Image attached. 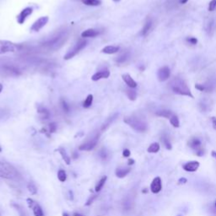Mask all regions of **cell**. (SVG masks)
<instances>
[{"label": "cell", "mask_w": 216, "mask_h": 216, "mask_svg": "<svg viewBox=\"0 0 216 216\" xmlns=\"http://www.w3.org/2000/svg\"><path fill=\"white\" fill-rule=\"evenodd\" d=\"M69 38V31L67 30H60L51 37L41 43V48L46 51H52L58 50L66 42Z\"/></svg>", "instance_id": "6da1fadb"}, {"label": "cell", "mask_w": 216, "mask_h": 216, "mask_svg": "<svg viewBox=\"0 0 216 216\" xmlns=\"http://www.w3.org/2000/svg\"><path fill=\"white\" fill-rule=\"evenodd\" d=\"M0 177L7 180H18L20 175L14 165L6 161H0Z\"/></svg>", "instance_id": "7a4b0ae2"}, {"label": "cell", "mask_w": 216, "mask_h": 216, "mask_svg": "<svg viewBox=\"0 0 216 216\" xmlns=\"http://www.w3.org/2000/svg\"><path fill=\"white\" fill-rule=\"evenodd\" d=\"M171 87H172V91L176 94L186 95V96H189L191 98H193V95L191 93V90L187 87V84L182 79L176 78L175 80H173L171 83Z\"/></svg>", "instance_id": "3957f363"}, {"label": "cell", "mask_w": 216, "mask_h": 216, "mask_svg": "<svg viewBox=\"0 0 216 216\" xmlns=\"http://www.w3.org/2000/svg\"><path fill=\"white\" fill-rule=\"evenodd\" d=\"M124 122L127 123L128 126L139 133H144L148 130V124L145 121L140 119L139 117L134 116H129L124 118Z\"/></svg>", "instance_id": "277c9868"}, {"label": "cell", "mask_w": 216, "mask_h": 216, "mask_svg": "<svg viewBox=\"0 0 216 216\" xmlns=\"http://www.w3.org/2000/svg\"><path fill=\"white\" fill-rule=\"evenodd\" d=\"M22 73L21 69L14 63L5 62L0 64V75L4 77H18Z\"/></svg>", "instance_id": "5b68a950"}, {"label": "cell", "mask_w": 216, "mask_h": 216, "mask_svg": "<svg viewBox=\"0 0 216 216\" xmlns=\"http://www.w3.org/2000/svg\"><path fill=\"white\" fill-rule=\"evenodd\" d=\"M87 43H88L87 41L84 40V39L79 41L77 43L73 46V48L72 49H70L69 51L67 52L66 55L64 56V59L65 60H69V59L73 58V57H75L81 50H83L87 46Z\"/></svg>", "instance_id": "8992f818"}, {"label": "cell", "mask_w": 216, "mask_h": 216, "mask_svg": "<svg viewBox=\"0 0 216 216\" xmlns=\"http://www.w3.org/2000/svg\"><path fill=\"white\" fill-rule=\"evenodd\" d=\"M18 49V46L9 41L0 40V54L7 52H14Z\"/></svg>", "instance_id": "52a82bcc"}, {"label": "cell", "mask_w": 216, "mask_h": 216, "mask_svg": "<svg viewBox=\"0 0 216 216\" xmlns=\"http://www.w3.org/2000/svg\"><path fill=\"white\" fill-rule=\"evenodd\" d=\"M99 134H96L91 139H90L87 142H85V143H82L81 145H80L79 150H82V151H84H84H90V150H93L96 146V144H97V142L99 140Z\"/></svg>", "instance_id": "ba28073f"}, {"label": "cell", "mask_w": 216, "mask_h": 216, "mask_svg": "<svg viewBox=\"0 0 216 216\" xmlns=\"http://www.w3.org/2000/svg\"><path fill=\"white\" fill-rule=\"evenodd\" d=\"M28 206H29L30 209H32L33 214L35 216H44V213L43 210L41 209V207L40 206V204L36 202L35 200H33L32 198H27L26 199Z\"/></svg>", "instance_id": "9c48e42d"}, {"label": "cell", "mask_w": 216, "mask_h": 216, "mask_svg": "<svg viewBox=\"0 0 216 216\" xmlns=\"http://www.w3.org/2000/svg\"><path fill=\"white\" fill-rule=\"evenodd\" d=\"M201 145V141L198 138H192L188 141V146L190 147L191 149L196 150V154H198V156H202L204 154V150L202 149Z\"/></svg>", "instance_id": "30bf717a"}, {"label": "cell", "mask_w": 216, "mask_h": 216, "mask_svg": "<svg viewBox=\"0 0 216 216\" xmlns=\"http://www.w3.org/2000/svg\"><path fill=\"white\" fill-rule=\"evenodd\" d=\"M48 19H48V16H42V17H41V18H39L37 20H36V21L34 22L33 25L30 27V30H33V31H36V32L39 31L41 29H42V28L47 25V23L48 22Z\"/></svg>", "instance_id": "8fae6325"}, {"label": "cell", "mask_w": 216, "mask_h": 216, "mask_svg": "<svg viewBox=\"0 0 216 216\" xmlns=\"http://www.w3.org/2000/svg\"><path fill=\"white\" fill-rule=\"evenodd\" d=\"M170 75H171V71H170L169 67L164 66L158 70L157 77L158 80L161 81V82L167 80L169 78H170Z\"/></svg>", "instance_id": "7c38bea8"}, {"label": "cell", "mask_w": 216, "mask_h": 216, "mask_svg": "<svg viewBox=\"0 0 216 216\" xmlns=\"http://www.w3.org/2000/svg\"><path fill=\"white\" fill-rule=\"evenodd\" d=\"M32 12H33V9H32V8H25L19 14L18 16H17V22H18L19 24H20V25H22L23 23L26 21V18H27L29 15L32 14Z\"/></svg>", "instance_id": "4fadbf2b"}, {"label": "cell", "mask_w": 216, "mask_h": 216, "mask_svg": "<svg viewBox=\"0 0 216 216\" xmlns=\"http://www.w3.org/2000/svg\"><path fill=\"white\" fill-rule=\"evenodd\" d=\"M150 190L153 193H159L162 190V182L159 176L155 177L152 181L151 185H150Z\"/></svg>", "instance_id": "5bb4252c"}, {"label": "cell", "mask_w": 216, "mask_h": 216, "mask_svg": "<svg viewBox=\"0 0 216 216\" xmlns=\"http://www.w3.org/2000/svg\"><path fill=\"white\" fill-rule=\"evenodd\" d=\"M109 76H110V71L105 69L100 70L98 72L94 73L92 75L91 80L93 81H98L100 80H101V79H107Z\"/></svg>", "instance_id": "9a60e30c"}, {"label": "cell", "mask_w": 216, "mask_h": 216, "mask_svg": "<svg viewBox=\"0 0 216 216\" xmlns=\"http://www.w3.org/2000/svg\"><path fill=\"white\" fill-rule=\"evenodd\" d=\"M183 169L188 172H196L199 167V162L196 161H188L186 164L183 165Z\"/></svg>", "instance_id": "2e32d148"}, {"label": "cell", "mask_w": 216, "mask_h": 216, "mask_svg": "<svg viewBox=\"0 0 216 216\" xmlns=\"http://www.w3.org/2000/svg\"><path fill=\"white\" fill-rule=\"evenodd\" d=\"M122 80H123V81H124L125 83H126V84L128 85L129 88H136L137 87V83H136V81L133 79L129 74H128V73H126V74H123L122 76Z\"/></svg>", "instance_id": "e0dca14e"}, {"label": "cell", "mask_w": 216, "mask_h": 216, "mask_svg": "<svg viewBox=\"0 0 216 216\" xmlns=\"http://www.w3.org/2000/svg\"><path fill=\"white\" fill-rule=\"evenodd\" d=\"M100 34V32L97 30L95 29H87L84 30L81 33V37L83 38H88V37H95Z\"/></svg>", "instance_id": "ac0fdd59"}, {"label": "cell", "mask_w": 216, "mask_h": 216, "mask_svg": "<svg viewBox=\"0 0 216 216\" xmlns=\"http://www.w3.org/2000/svg\"><path fill=\"white\" fill-rule=\"evenodd\" d=\"M152 25H153L152 19H147L146 22L144 23L143 29L141 30V33H140L141 34V36L145 37L147 34L150 32V30H151V28H152Z\"/></svg>", "instance_id": "d6986e66"}, {"label": "cell", "mask_w": 216, "mask_h": 216, "mask_svg": "<svg viewBox=\"0 0 216 216\" xmlns=\"http://www.w3.org/2000/svg\"><path fill=\"white\" fill-rule=\"evenodd\" d=\"M130 171H131V169L129 168V167H118L116 170L115 174H116V176L117 177L122 178V177H125V176H127L128 173L130 172Z\"/></svg>", "instance_id": "ffe728a7"}, {"label": "cell", "mask_w": 216, "mask_h": 216, "mask_svg": "<svg viewBox=\"0 0 216 216\" xmlns=\"http://www.w3.org/2000/svg\"><path fill=\"white\" fill-rule=\"evenodd\" d=\"M129 57H130V54L128 51H124L123 53H122L121 55H119L116 58V62L117 64H122V63H125V62L128 61L129 59Z\"/></svg>", "instance_id": "44dd1931"}, {"label": "cell", "mask_w": 216, "mask_h": 216, "mask_svg": "<svg viewBox=\"0 0 216 216\" xmlns=\"http://www.w3.org/2000/svg\"><path fill=\"white\" fill-rule=\"evenodd\" d=\"M119 47L117 46H106L101 50V52L106 53V54H114L117 53V51H119Z\"/></svg>", "instance_id": "7402d4cb"}, {"label": "cell", "mask_w": 216, "mask_h": 216, "mask_svg": "<svg viewBox=\"0 0 216 216\" xmlns=\"http://www.w3.org/2000/svg\"><path fill=\"white\" fill-rule=\"evenodd\" d=\"M58 152L61 154L62 156V160L64 161V162L66 163L67 165H70V162H71V160H70V157L69 154H67V151L63 148H59L58 149Z\"/></svg>", "instance_id": "603a6c76"}, {"label": "cell", "mask_w": 216, "mask_h": 216, "mask_svg": "<svg viewBox=\"0 0 216 216\" xmlns=\"http://www.w3.org/2000/svg\"><path fill=\"white\" fill-rule=\"evenodd\" d=\"M155 115L158 117H165V118H171L173 116L172 111L170 110H160L155 112Z\"/></svg>", "instance_id": "cb8c5ba5"}, {"label": "cell", "mask_w": 216, "mask_h": 216, "mask_svg": "<svg viewBox=\"0 0 216 216\" xmlns=\"http://www.w3.org/2000/svg\"><path fill=\"white\" fill-rule=\"evenodd\" d=\"M117 117V114H115V115H113L112 117H109V118H107V120H106L104 123H103L102 127H101V131H104V130H106V128H108L109 126H110L112 122H113V121L116 119V117Z\"/></svg>", "instance_id": "d4e9b609"}, {"label": "cell", "mask_w": 216, "mask_h": 216, "mask_svg": "<svg viewBox=\"0 0 216 216\" xmlns=\"http://www.w3.org/2000/svg\"><path fill=\"white\" fill-rule=\"evenodd\" d=\"M81 2L88 6H99L101 4V0H80Z\"/></svg>", "instance_id": "484cf974"}, {"label": "cell", "mask_w": 216, "mask_h": 216, "mask_svg": "<svg viewBox=\"0 0 216 216\" xmlns=\"http://www.w3.org/2000/svg\"><path fill=\"white\" fill-rule=\"evenodd\" d=\"M106 180H107V176H103L101 179L100 180L99 182H98V183L96 184V186H95V191L96 192V193H99L100 191L102 189L103 186L105 185V183H106Z\"/></svg>", "instance_id": "4316f807"}, {"label": "cell", "mask_w": 216, "mask_h": 216, "mask_svg": "<svg viewBox=\"0 0 216 216\" xmlns=\"http://www.w3.org/2000/svg\"><path fill=\"white\" fill-rule=\"evenodd\" d=\"M160 149H161V147H160V144H159V143H151L150 146H149L147 151H148L149 153H153V154H154V153H157L158 151L160 150Z\"/></svg>", "instance_id": "83f0119b"}, {"label": "cell", "mask_w": 216, "mask_h": 216, "mask_svg": "<svg viewBox=\"0 0 216 216\" xmlns=\"http://www.w3.org/2000/svg\"><path fill=\"white\" fill-rule=\"evenodd\" d=\"M214 26H215V23H214V20L211 19H209V23L207 24V32L209 35H212L213 32H214Z\"/></svg>", "instance_id": "f1b7e54d"}, {"label": "cell", "mask_w": 216, "mask_h": 216, "mask_svg": "<svg viewBox=\"0 0 216 216\" xmlns=\"http://www.w3.org/2000/svg\"><path fill=\"white\" fill-rule=\"evenodd\" d=\"M126 93H127L128 99L130 101H135L136 98H137V93H136L135 90H133L132 88H129L126 90Z\"/></svg>", "instance_id": "f546056e"}, {"label": "cell", "mask_w": 216, "mask_h": 216, "mask_svg": "<svg viewBox=\"0 0 216 216\" xmlns=\"http://www.w3.org/2000/svg\"><path fill=\"white\" fill-rule=\"evenodd\" d=\"M38 112L41 115V117H43L44 119H48L49 117H50V113L45 107L43 106H41L38 108Z\"/></svg>", "instance_id": "4dcf8cb0"}, {"label": "cell", "mask_w": 216, "mask_h": 216, "mask_svg": "<svg viewBox=\"0 0 216 216\" xmlns=\"http://www.w3.org/2000/svg\"><path fill=\"white\" fill-rule=\"evenodd\" d=\"M161 140H162V142H163V143H164V145H165V148H166L167 150H172V143H171V142H170L169 138L167 137L166 134L162 135V137H161Z\"/></svg>", "instance_id": "1f68e13d"}, {"label": "cell", "mask_w": 216, "mask_h": 216, "mask_svg": "<svg viewBox=\"0 0 216 216\" xmlns=\"http://www.w3.org/2000/svg\"><path fill=\"white\" fill-rule=\"evenodd\" d=\"M92 103H93V95H89L86 97V99L84 100V103H83V106L84 108H89V107L91 106Z\"/></svg>", "instance_id": "d6a6232c"}, {"label": "cell", "mask_w": 216, "mask_h": 216, "mask_svg": "<svg viewBox=\"0 0 216 216\" xmlns=\"http://www.w3.org/2000/svg\"><path fill=\"white\" fill-rule=\"evenodd\" d=\"M170 122L171 124L174 127V128H179L180 127V122L178 117H176V115H173L171 118H170Z\"/></svg>", "instance_id": "836d02e7"}, {"label": "cell", "mask_w": 216, "mask_h": 216, "mask_svg": "<svg viewBox=\"0 0 216 216\" xmlns=\"http://www.w3.org/2000/svg\"><path fill=\"white\" fill-rule=\"evenodd\" d=\"M27 189L30 192V193L35 195L37 193V187L33 182H29L27 185Z\"/></svg>", "instance_id": "e575fe53"}, {"label": "cell", "mask_w": 216, "mask_h": 216, "mask_svg": "<svg viewBox=\"0 0 216 216\" xmlns=\"http://www.w3.org/2000/svg\"><path fill=\"white\" fill-rule=\"evenodd\" d=\"M58 178L61 182H64L67 179V174L65 171L63 170H59L58 172Z\"/></svg>", "instance_id": "d590c367"}, {"label": "cell", "mask_w": 216, "mask_h": 216, "mask_svg": "<svg viewBox=\"0 0 216 216\" xmlns=\"http://www.w3.org/2000/svg\"><path fill=\"white\" fill-rule=\"evenodd\" d=\"M60 102H61V106H62L63 112H66V113H69V111H70L69 105V104L66 102V101H65V100H63V99L61 100V101H60Z\"/></svg>", "instance_id": "8d00e7d4"}, {"label": "cell", "mask_w": 216, "mask_h": 216, "mask_svg": "<svg viewBox=\"0 0 216 216\" xmlns=\"http://www.w3.org/2000/svg\"><path fill=\"white\" fill-rule=\"evenodd\" d=\"M216 8V0H211L209 4V11H214Z\"/></svg>", "instance_id": "74e56055"}, {"label": "cell", "mask_w": 216, "mask_h": 216, "mask_svg": "<svg viewBox=\"0 0 216 216\" xmlns=\"http://www.w3.org/2000/svg\"><path fill=\"white\" fill-rule=\"evenodd\" d=\"M14 206H15V208H16V209L18 210L19 214V216H26L24 210H23L22 208H21L20 206H19V205H16V204H14Z\"/></svg>", "instance_id": "f35d334b"}, {"label": "cell", "mask_w": 216, "mask_h": 216, "mask_svg": "<svg viewBox=\"0 0 216 216\" xmlns=\"http://www.w3.org/2000/svg\"><path fill=\"white\" fill-rule=\"evenodd\" d=\"M187 41L192 45H196L198 43V40H197V38H195V37H189V38H187Z\"/></svg>", "instance_id": "ab89813d"}, {"label": "cell", "mask_w": 216, "mask_h": 216, "mask_svg": "<svg viewBox=\"0 0 216 216\" xmlns=\"http://www.w3.org/2000/svg\"><path fill=\"white\" fill-rule=\"evenodd\" d=\"M100 156H101V158H102V159H106V157H107V151H106V149H102V150L100 151Z\"/></svg>", "instance_id": "60d3db41"}, {"label": "cell", "mask_w": 216, "mask_h": 216, "mask_svg": "<svg viewBox=\"0 0 216 216\" xmlns=\"http://www.w3.org/2000/svg\"><path fill=\"white\" fill-rule=\"evenodd\" d=\"M96 197H97L96 195H92L91 197H90V198H89L88 200H87V202H86V204H85V205H86V206H89V205L91 204L92 203L94 202V200H95V198H96Z\"/></svg>", "instance_id": "b9f144b4"}, {"label": "cell", "mask_w": 216, "mask_h": 216, "mask_svg": "<svg viewBox=\"0 0 216 216\" xmlns=\"http://www.w3.org/2000/svg\"><path fill=\"white\" fill-rule=\"evenodd\" d=\"M56 130H57V125L55 123H50L49 125V131L50 133H55Z\"/></svg>", "instance_id": "7bdbcfd3"}, {"label": "cell", "mask_w": 216, "mask_h": 216, "mask_svg": "<svg viewBox=\"0 0 216 216\" xmlns=\"http://www.w3.org/2000/svg\"><path fill=\"white\" fill-rule=\"evenodd\" d=\"M195 88L197 89V90H200V91H205L204 84H196V85H195Z\"/></svg>", "instance_id": "ee69618b"}, {"label": "cell", "mask_w": 216, "mask_h": 216, "mask_svg": "<svg viewBox=\"0 0 216 216\" xmlns=\"http://www.w3.org/2000/svg\"><path fill=\"white\" fill-rule=\"evenodd\" d=\"M198 107L200 108V110H201L202 112H205V111L207 110V106H206V105L204 104V103H199V104H198Z\"/></svg>", "instance_id": "f6af8a7d"}, {"label": "cell", "mask_w": 216, "mask_h": 216, "mask_svg": "<svg viewBox=\"0 0 216 216\" xmlns=\"http://www.w3.org/2000/svg\"><path fill=\"white\" fill-rule=\"evenodd\" d=\"M130 150H128V149H125L124 150H123V152H122V155L124 156V157H129V155H130Z\"/></svg>", "instance_id": "bcb514c9"}, {"label": "cell", "mask_w": 216, "mask_h": 216, "mask_svg": "<svg viewBox=\"0 0 216 216\" xmlns=\"http://www.w3.org/2000/svg\"><path fill=\"white\" fill-rule=\"evenodd\" d=\"M212 123L214 128L216 129V117H212Z\"/></svg>", "instance_id": "7dc6e473"}, {"label": "cell", "mask_w": 216, "mask_h": 216, "mask_svg": "<svg viewBox=\"0 0 216 216\" xmlns=\"http://www.w3.org/2000/svg\"><path fill=\"white\" fill-rule=\"evenodd\" d=\"M134 164V160H133V159H129L128 160V165H133Z\"/></svg>", "instance_id": "c3c4849f"}, {"label": "cell", "mask_w": 216, "mask_h": 216, "mask_svg": "<svg viewBox=\"0 0 216 216\" xmlns=\"http://www.w3.org/2000/svg\"><path fill=\"white\" fill-rule=\"evenodd\" d=\"M187 1H188V0H180V4H187Z\"/></svg>", "instance_id": "681fc988"}, {"label": "cell", "mask_w": 216, "mask_h": 216, "mask_svg": "<svg viewBox=\"0 0 216 216\" xmlns=\"http://www.w3.org/2000/svg\"><path fill=\"white\" fill-rule=\"evenodd\" d=\"M212 156L216 159V152L215 151H212Z\"/></svg>", "instance_id": "f907efd6"}, {"label": "cell", "mask_w": 216, "mask_h": 216, "mask_svg": "<svg viewBox=\"0 0 216 216\" xmlns=\"http://www.w3.org/2000/svg\"><path fill=\"white\" fill-rule=\"evenodd\" d=\"M179 182H184V183H185L186 182H187V180L185 179V178H182V179H180Z\"/></svg>", "instance_id": "816d5d0a"}, {"label": "cell", "mask_w": 216, "mask_h": 216, "mask_svg": "<svg viewBox=\"0 0 216 216\" xmlns=\"http://www.w3.org/2000/svg\"><path fill=\"white\" fill-rule=\"evenodd\" d=\"M73 216H83L82 214H78V213H75L74 214H73Z\"/></svg>", "instance_id": "f5cc1de1"}, {"label": "cell", "mask_w": 216, "mask_h": 216, "mask_svg": "<svg viewBox=\"0 0 216 216\" xmlns=\"http://www.w3.org/2000/svg\"><path fill=\"white\" fill-rule=\"evenodd\" d=\"M2 90H3V85H2V84H0V93Z\"/></svg>", "instance_id": "db71d44e"}, {"label": "cell", "mask_w": 216, "mask_h": 216, "mask_svg": "<svg viewBox=\"0 0 216 216\" xmlns=\"http://www.w3.org/2000/svg\"><path fill=\"white\" fill-rule=\"evenodd\" d=\"M62 216H69V215L67 213H63V214H62Z\"/></svg>", "instance_id": "11a10c76"}, {"label": "cell", "mask_w": 216, "mask_h": 216, "mask_svg": "<svg viewBox=\"0 0 216 216\" xmlns=\"http://www.w3.org/2000/svg\"><path fill=\"white\" fill-rule=\"evenodd\" d=\"M114 2H116V3H118V2H120L121 0H113Z\"/></svg>", "instance_id": "9f6ffc18"}, {"label": "cell", "mask_w": 216, "mask_h": 216, "mask_svg": "<svg viewBox=\"0 0 216 216\" xmlns=\"http://www.w3.org/2000/svg\"><path fill=\"white\" fill-rule=\"evenodd\" d=\"M1 151H2V147L0 146V152H1Z\"/></svg>", "instance_id": "6f0895ef"}, {"label": "cell", "mask_w": 216, "mask_h": 216, "mask_svg": "<svg viewBox=\"0 0 216 216\" xmlns=\"http://www.w3.org/2000/svg\"><path fill=\"white\" fill-rule=\"evenodd\" d=\"M214 206H215V209H216V202L214 203Z\"/></svg>", "instance_id": "680465c9"}]
</instances>
